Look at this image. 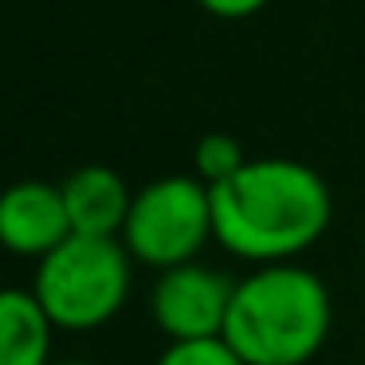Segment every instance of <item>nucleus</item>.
Masks as SVG:
<instances>
[{
    "mask_svg": "<svg viewBox=\"0 0 365 365\" xmlns=\"http://www.w3.org/2000/svg\"><path fill=\"white\" fill-rule=\"evenodd\" d=\"M212 189V236L247 263H291L322 240L330 189L310 165L291 158L247 161Z\"/></svg>",
    "mask_w": 365,
    "mask_h": 365,
    "instance_id": "obj_1",
    "label": "nucleus"
},
{
    "mask_svg": "<svg viewBox=\"0 0 365 365\" xmlns=\"http://www.w3.org/2000/svg\"><path fill=\"white\" fill-rule=\"evenodd\" d=\"M330 334V291L307 267L267 263L232 291L224 341L244 365H307Z\"/></svg>",
    "mask_w": 365,
    "mask_h": 365,
    "instance_id": "obj_2",
    "label": "nucleus"
},
{
    "mask_svg": "<svg viewBox=\"0 0 365 365\" xmlns=\"http://www.w3.org/2000/svg\"><path fill=\"white\" fill-rule=\"evenodd\" d=\"M130 259L122 240L75 232L40 259L32 294L56 330H95L126 307Z\"/></svg>",
    "mask_w": 365,
    "mask_h": 365,
    "instance_id": "obj_3",
    "label": "nucleus"
},
{
    "mask_svg": "<svg viewBox=\"0 0 365 365\" xmlns=\"http://www.w3.org/2000/svg\"><path fill=\"white\" fill-rule=\"evenodd\" d=\"M212 236V189L200 177H158L134 192L122 244L145 267H181L197 263Z\"/></svg>",
    "mask_w": 365,
    "mask_h": 365,
    "instance_id": "obj_4",
    "label": "nucleus"
},
{
    "mask_svg": "<svg viewBox=\"0 0 365 365\" xmlns=\"http://www.w3.org/2000/svg\"><path fill=\"white\" fill-rule=\"evenodd\" d=\"M232 291L236 283L212 267L181 263V267L161 271L150 294V314L158 330L169 341H200V338H224Z\"/></svg>",
    "mask_w": 365,
    "mask_h": 365,
    "instance_id": "obj_5",
    "label": "nucleus"
},
{
    "mask_svg": "<svg viewBox=\"0 0 365 365\" xmlns=\"http://www.w3.org/2000/svg\"><path fill=\"white\" fill-rule=\"evenodd\" d=\"M67 236H75V232L59 185L16 181L0 192V247L4 252L43 259Z\"/></svg>",
    "mask_w": 365,
    "mask_h": 365,
    "instance_id": "obj_6",
    "label": "nucleus"
},
{
    "mask_svg": "<svg viewBox=\"0 0 365 365\" xmlns=\"http://www.w3.org/2000/svg\"><path fill=\"white\" fill-rule=\"evenodd\" d=\"M59 189H63V200H67L71 232H79V236H122L134 192L126 189V181L114 169L83 165Z\"/></svg>",
    "mask_w": 365,
    "mask_h": 365,
    "instance_id": "obj_7",
    "label": "nucleus"
},
{
    "mask_svg": "<svg viewBox=\"0 0 365 365\" xmlns=\"http://www.w3.org/2000/svg\"><path fill=\"white\" fill-rule=\"evenodd\" d=\"M51 330L32 291H0V365H51Z\"/></svg>",
    "mask_w": 365,
    "mask_h": 365,
    "instance_id": "obj_8",
    "label": "nucleus"
},
{
    "mask_svg": "<svg viewBox=\"0 0 365 365\" xmlns=\"http://www.w3.org/2000/svg\"><path fill=\"white\" fill-rule=\"evenodd\" d=\"M192 161H197V177L205 185H220V181H228L236 169L247 165L244 153H240V142L232 134H205L197 142Z\"/></svg>",
    "mask_w": 365,
    "mask_h": 365,
    "instance_id": "obj_9",
    "label": "nucleus"
},
{
    "mask_svg": "<svg viewBox=\"0 0 365 365\" xmlns=\"http://www.w3.org/2000/svg\"><path fill=\"white\" fill-rule=\"evenodd\" d=\"M158 365H244V357L224 338H200V341H169Z\"/></svg>",
    "mask_w": 365,
    "mask_h": 365,
    "instance_id": "obj_10",
    "label": "nucleus"
},
{
    "mask_svg": "<svg viewBox=\"0 0 365 365\" xmlns=\"http://www.w3.org/2000/svg\"><path fill=\"white\" fill-rule=\"evenodd\" d=\"M205 12H212V16L220 20H244V16H255V12L263 9V4H271V0H197Z\"/></svg>",
    "mask_w": 365,
    "mask_h": 365,
    "instance_id": "obj_11",
    "label": "nucleus"
},
{
    "mask_svg": "<svg viewBox=\"0 0 365 365\" xmlns=\"http://www.w3.org/2000/svg\"><path fill=\"white\" fill-rule=\"evenodd\" d=\"M51 365H95V361H51Z\"/></svg>",
    "mask_w": 365,
    "mask_h": 365,
    "instance_id": "obj_12",
    "label": "nucleus"
}]
</instances>
